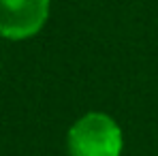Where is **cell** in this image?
<instances>
[{"mask_svg": "<svg viewBox=\"0 0 158 156\" xmlns=\"http://www.w3.org/2000/svg\"><path fill=\"white\" fill-rule=\"evenodd\" d=\"M49 0H0V36L24 41L45 26Z\"/></svg>", "mask_w": 158, "mask_h": 156, "instance_id": "obj_2", "label": "cell"}, {"mask_svg": "<svg viewBox=\"0 0 158 156\" xmlns=\"http://www.w3.org/2000/svg\"><path fill=\"white\" fill-rule=\"evenodd\" d=\"M69 156H120L122 130L105 113H88L71 126Z\"/></svg>", "mask_w": 158, "mask_h": 156, "instance_id": "obj_1", "label": "cell"}]
</instances>
